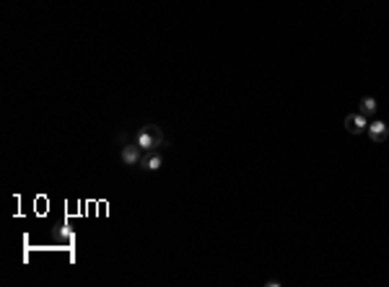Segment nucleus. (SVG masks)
Listing matches in <instances>:
<instances>
[{
  "label": "nucleus",
  "mask_w": 389,
  "mask_h": 287,
  "mask_svg": "<svg viewBox=\"0 0 389 287\" xmlns=\"http://www.w3.org/2000/svg\"><path fill=\"white\" fill-rule=\"evenodd\" d=\"M368 138L376 142V145H381L386 140V124L384 122H371L368 124Z\"/></svg>",
  "instance_id": "4"
},
{
  "label": "nucleus",
  "mask_w": 389,
  "mask_h": 287,
  "mask_svg": "<svg viewBox=\"0 0 389 287\" xmlns=\"http://www.w3.org/2000/svg\"><path fill=\"white\" fill-rule=\"evenodd\" d=\"M140 153H143V150H140V145L135 142V145H125L122 148V163L125 166H140Z\"/></svg>",
  "instance_id": "3"
},
{
  "label": "nucleus",
  "mask_w": 389,
  "mask_h": 287,
  "mask_svg": "<svg viewBox=\"0 0 389 287\" xmlns=\"http://www.w3.org/2000/svg\"><path fill=\"white\" fill-rule=\"evenodd\" d=\"M135 142L140 145V150H156L158 145H161V148H163V145H169V140L163 138V132H161L156 124H145V127H140L138 134H135Z\"/></svg>",
  "instance_id": "1"
},
{
  "label": "nucleus",
  "mask_w": 389,
  "mask_h": 287,
  "mask_svg": "<svg viewBox=\"0 0 389 287\" xmlns=\"http://www.w3.org/2000/svg\"><path fill=\"white\" fill-rule=\"evenodd\" d=\"M373 112H376V98L363 96V98H361V114L368 116V114H373Z\"/></svg>",
  "instance_id": "6"
},
{
  "label": "nucleus",
  "mask_w": 389,
  "mask_h": 287,
  "mask_svg": "<svg viewBox=\"0 0 389 287\" xmlns=\"http://www.w3.org/2000/svg\"><path fill=\"white\" fill-rule=\"evenodd\" d=\"M345 130L350 134H363L368 130V119L363 114H348L345 116Z\"/></svg>",
  "instance_id": "2"
},
{
  "label": "nucleus",
  "mask_w": 389,
  "mask_h": 287,
  "mask_svg": "<svg viewBox=\"0 0 389 287\" xmlns=\"http://www.w3.org/2000/svg\"><path fill=\"white\" fill-rule=\"evenodd\" d=\"M163 166V158L158 156V153H151V156H145L143 160H140V168L143 171H158Z\"/></svg>",
  "instance_id": "5"
}]
</instances>
